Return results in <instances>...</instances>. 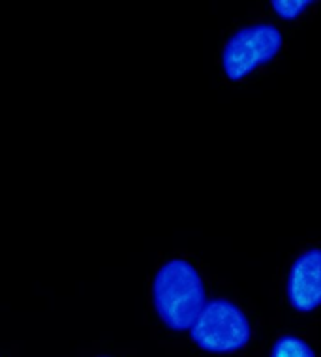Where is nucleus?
<instances>
[{"mask_svg": "<svg viewBox=\"0 0 321 357\" xmlns=\"http://www.w3.org/2000/svg\"><path fill=\"white\" fill-rule=\"evenodd\" d=\"M312 0H272L271 6L276 15L282 19H295L301 13L306 12V8L312 6Z\"/></svg>", "mask_w": 321, "mask_h": 357, "instance_id": "nucleus-6", "label": "nucleus"}, {"mask_svg": "<svg viewBox=\"0 0 321 357\" xmlns=\"http://www.w3.org/2000/svg\"><path fill=\"white\" fill-rule=\"evenodd\" d=\"M282 32L269 23L242 26L222 51V68L231 81H242L253 70L271 62L282 50Z\"/></svg>", "mask_w": 321, "mask_h": 357, "instance_id": "nucleus-3", "label": "nucleus"}, {"mask_svg": "<svg viewBox=\"0 0 321 357\" xmlns=\"http://www.w3.org/2000/svg\"><path fill=\"white\" fill-rule=\"evenodd\" d=\"M191 340L209 354H235L252 337L246 314L228 299H210L190 327Z\"/></svg>", "mask_w": 321, "mask_h": 357, "instance_id": "nucleus-2", "label": "nucleus"}, {"mask_svg": "<svg viewBox=\"0 0 321 357\" xmlns=\"http://www.w3.org/2000/svg\"><path fill=\"white\" fill-rule=\"evenodd\" d=\"M288 299L297 312H312L321 301V252L310 248L295 259L288 277Z\"/></svg>", "mask_w": 321, "mask_h": 357, "instance_id": "nucleus-4", "label": "nucleus"}, {"mask_svg": "<svg viewBox=\"0 0 321 357\" xmlns=\"http://www.w3.org/2000/svg\"><path fill=\"white\" fill-rule=\"evenodd\" d=\"M271 357H315L312 346L297 335H282L274 340Z\"/></svg>", "mask_w": 321, "mask_h": 357, "instance_id": "nucleus-5", "label": "nucleus"}, {"mask_svg": "<svg viewBox=\"0 0 321 357\" xmlns=\"http://www.w3.org/2000/svg\"><path fill=\"white\" fill-rule=\"evenodd\" d=\"M152 303L156 314L169 329L186 331L207 303L203 278L190 261L169 259L155 275Z\"/></svg>", "mask_w": 321, "mask_h": 357, "instance_id": "nucleus-1", "label": "nucleus"}]
</instances>
